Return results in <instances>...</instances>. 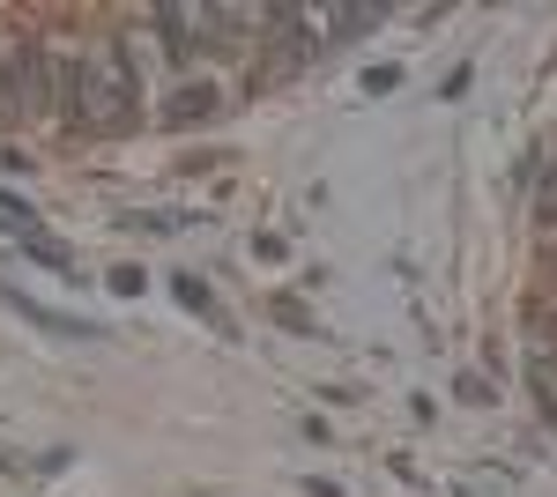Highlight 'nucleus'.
<instances>
[{
	"instance_id": "obj_1",
	"label": "nucleus",
	"mask_w": 557,
	"mask_h": 497,
	"mask_svg": "<svg viewBox=\"0 0 557 497\" xmlns=\"http://www.w3.org/2000/svg\"><path fill=\"white\" fill-rule=\"evenodd\" d=\"M60 104H67V120L75 126H97V134H112V126L134 120V67L127 52H97V60H67L60 67Z\"/></svg>"
},
{
	"instance_id": "obj_2",
	"label": "nucleus",
	"mask_w": 557,
	"mask_h": 497,
	"mask_svg": "<svg viewBox=\"0 0 557 497\" xmlns=\"http://www.w3.org/2000/svg\"><path fill=\"white\" fill-rule=\"evenodd\" d=\"M8 89H15V120H38L45 89H52V60H45V45H23V52L8 60Z\"/></svg>"
},
{
	"instance_id": "obj_3",
	"label": "nucleus",
	"mask_w": 557,
	"mask_h": 497,
	"mask_svg": "<svg viewBox=\"0 0 557 497\" xmlns=\"http://www.w3.org/2000/svg\"><path fill=\"white\" fill-rule=\"evenodd\" d=\"M209 112H215V89H209V83H186V97H172V104H164V120H172V126L209 120Z\"/></svg>"
},
{
	"instance_id": "obj_4",
	"label": "nucleus",
	"mask_w": 557,
	"mask_h": 497,
	"mask_svg": "<svg viewBox=\"0 0 557 497\" xmlns=\"http://www.w3.org/2000/svg\"><path fill=\"white\" fill-rule=\"evenodd\" d=\"M23 252H30V260H38V268H52V275H67V283H83V268H75V260H67V252L52 246V238H38V231H30V238H23Z\"/></svg>"
},
{
	"instance_id": "obj_5",
	"label": "nucleus",
	"mask_w": 557,
	"mask_h": 497,
	"mask_svg": "<svg viewBox=\"0 0 557 497\" xmlns=\"http://www.w3.org/2000/svg\"><path fill=\"white\" fill-rule=\"evenodd\" d=\"M172 297L186 305V312H201V320H215V297H209V283H194V275H178V283H172Z\"/></svg>"
},
{
	"instance_id": "obj_6",
	"label": "nucleus",
	"mask_w": 557,
	"mask_h": 497,
	"mask_svg": "<svg viewBox=\"0 0 557 497\" xmlns=\"http://www.w3.org/2000/svg\"><path fill=\"white\" fill-rule=\"evenodd\" d=\"M275 320H283L290 334H320V327H312V312H305L298 297H275Z\"/></svg>"
},
{
	"instance_id": "obj_7",
	"label": "nucleus",
	"mask_w": 557,
	"mask_h": 497,
	"mask_svg": "<svg viewBox=\"0 0 557 497\" xmlns=\"http://www.w3.org/2000/svg\"><path fill=\"white\" fill-rule=\"evenodd\" d=\"M0 231H15V238H30V208L15 201V194H0Z\"/></svg>"
},
{
	"instance_id": "obj_8",
	"label": "nucleus",
	"mask_w": 557,
	"mask_h": 497,
	"mask_svg": "<svg viewBox=\"0 0 557 497\" xmlns=\"http://www.w3.org/2000/svg\"><path fill=\"white\" fill-rule=\"evenodd\" d=\"M364 89H380V97H386V89H401V67H372V75H364Z\"/></svg>"
},
{
	"instance_id": "obj_9",
	"label": "nucleus",
	"mask_w": 557,
	"mask_h": 497,
	"mask_svg": "<svg viewBox=\"0 0 557 497\" xmlns=\"http://www.w3.org/2000/svg\"><path fill=\"white\" fill-rule=\"evenodd\" d=\"M15 120V89H8V67H0V126Z\"/></svg>"
},
{
	"instance_id": "obj_10",
	"label": "nucleus",
	"mask_w": 557,
	"mask_h": 497,
	"mask_svg": "<svg viewBox=\"0 0 557 497\" xmlns=\"http://www.w3.org/2000/svg\"><path fill=\"white\" fill-rule=\"evenodd\" d=\"M550 423H557V401H550Z\"/></svg>"
}]
</instances>
